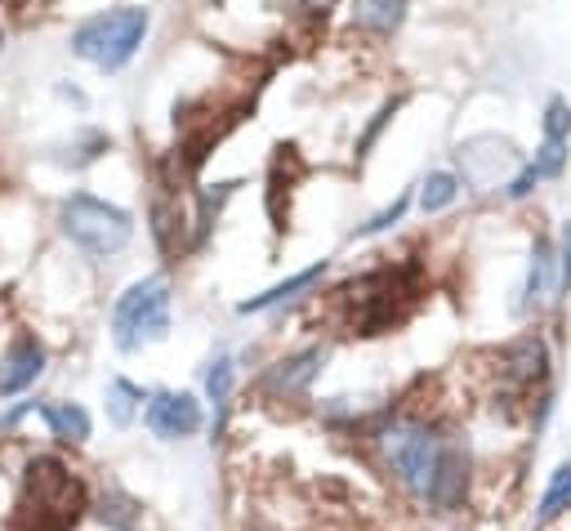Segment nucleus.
Wrapping results in <instances>:
<instances>
[{
  "instance_id": "nucleus-13",
  "label": "nucleus",
  "mask_w": 571,
  "mask_h": 531,
  "mask_svg": "<svg viewBox=\"0 0 571 531\" xmlns=\"http://www.w3.org/2000/svg\"><path fill=\"white\" fill-rule=\"evenodd\" d=\"M41 415H46L50 433L63 438V442H86L90 438V415H86V406H76V402H46Z\"/></svg>"
},
{
  "instance_id": "nucleus-25",
  "label": "nucleus",
  "mask_w": 571,
  "mask_h": 531,
  "mask_svg": "<svg viewBox=\"0 0 571 531\" xmlns=\"http://www.w3.org/2000/svg\"><path fill=\"white\" fill-rule=\"evenodd\" d=\"M0 46H5V36H0Z\"/></svg>"
},
{
  "instance_id": "nucleus-15",
  "label": "nucleus",
  "mask_w": 571,
  "mask_h": 531,
  "mask_svg": "<svg viewBox=\"0 0 571 531\" xmlns=\"http://www.w3.org/2000/svg\"><path fill=\"white\" fill-rule=\"evenodd\" d=\"M322 273H326V263H313V269L295 273L290 282H282V286H273V290H263V295H255V299H242V303H237V313H263V309H273V303L290 299L295 290H309V286H313Z\"/></svg>"
},
{
  "instance_id": "nucleus-24",
  "label": "nucleus",
  "mask_w": 571,
  "mask_h": 531,
  "mask_svg": "<svg viewBox=\"0 0 571 531\" xmlns=\"http://www.w3.org/2000/svg\"><path fill=\"white\" fill-rule=\"evenodd\" d=\"M558 290H571V228L562 233V259H558Z\"/></svg>"
},
{
  "instance_id": "nucleus-4",
  "label": "nucleus",
  "mask_w": 571,
  "mask_h": 531,
  "mask_svg": "<svg viewBox=\"0 0 571 531\" xmlns=\"http://www.w3.org/2000/svg\"><path fill=\"white\" fill-rule=\"evenodd\" d=\"M170 331V286L166 277H143L134 282L117 309H112V339L121 353H139L143 345H157Z\"/></svg>"
},
{
  "instance_id": "nucleus-16",
  "label": "nucleus",
  "mask_w": 571,
  "mask_h": 531,
  "mask_svg": "<svg viewBox=\"0 0 571 531\" xmlns=\"http://www.w3.org/2000/svg\"><path fill=\"white\" fill-rule=\"evenodd\" d=\"M571 509V465H558L554 469V478H549V487H545V496H541V522H554L558 514H567Z\"/></svg>"
},
{
  "instance_id": "nucleus-6",
  "label": "nucleus",
  "mask_w": 571,
  "mask_h": 531,
  "mask_svg": "<svg viewBox=\"0 0 571 531\" xmlns=\"http://www.w3.org/2000/svg\"><path fill=\"white\" fill-rule=\"evenodd\" d=\"M147 429L166 442L193 438L202 429V402L193 393H157L147 402Z\"/></svg>"
},
{
  "instance_id": "nucleus-2",
  "label": "nucleus",
  "mask_w": 571,
  "mask_h": 531,
  "mask_svg": "<svg viewBox=\"0 0 571 531\" xmlns=\"http://www.w3.org/2000/svg\"><path fill=\"white\" fill-rule=\"evenodd\" d=\"M375 442H379V451H385L389 469L398 474V482L425 501V491L433 487V474H438L442 455L455 438H446L442 429H433L425 420H393V425H385L375 433Z\"/></svg>"
},
{
  "instance_id": "nucleus-11",
  "label": "nucleus",
  "mask_w": 571,
  "mask_h": 531,
  "mask_svg": "<svg viewBox=\"0 0 571 531\" xmlns=\"http://www.w3.org/2000/svg\"><path fill=\"white\" fill-rule=\"evenodd\" d=\"M411 0H353V27L375 31V36H393L406 23Z\"/></svg>"
},
{
  "instance_id": "nucleus-20",
  "label": "nucleus",
  "mask_w": 571,
  "mask_h": 531,
  "mask_svg": "<svg viewBox=\"0 0 571 531\" xmlns=\"http://www.w3.org/2000/svg\"><path fill=\"white\" fill-rule=\"evenodd\" d=\"M567 134H571V107H567L562 99H554V103H549V117H545V139L567 143Z\"/></svg>"
},
{
  "instance_id": "nucleus-8",
  "label": "nucleus",
  "mask_w": 571,
  "mask_h": 531,
  "mask_svg": "<svg viewBox=\"0 0 571 531\" xmlns=\"http://www.w3.org/2000/svg\"><path fill=\"white\" fill-rule=\"evenodd\" d=\"M501 371H505V385L509 389L541 385V379L549 375V349H545V339L541 335H527V339H518V345H509Z\"/></svg>"
},
{
  "instance_id": "nucleus-5",
  "label": "nucleus",
  "mask_w": 571,
  "mask_h": 531,
  "mask_svg": "<svg viewBox=\"0 0 571 531\" xmlns=\"http://www.w3.org/2000/svg\"><path fill=\"white\" fill-rule=\"evenodd\" d=\"M59 223H63V233L72 237V246H81V250L94 255V259L117 255V250L134 237V219H130L121 206L99 202V197H90V193H72V197L59 206Z\"/></svg>"
},
{
  "instance_id": "nucleus-22",
  "label": "nucleus",
  "mask_w": 571,
  "mask_h": 531,
  "mask_svg": "<svg viewBox=\"0 0 571 531\" xmlns=\"http://www.w3.org/2000/svg\"><path fill=\"white\" fill-rule=\"evenodd\" d=\"M406 206H411V197H398L389 210H379L371 223H362V228H358V237H371V233H385V228H393V223L406 215Z\"/></svg>"
},
{
  "instance_id": "nucleus-19",
  "label": "nucleus",
  "mask_w": 571,
  "mask_h": 531,
  "mask_svg": "<svg viewBox=\"0 0 571 531\" xmlns=\"http://www.w3.org/2000/svg\"><path fill=\"white\" fill-rule=\"evenodd\" d=\"M206 389H210V402L223 411V406H228V393H233V362L219 358V362L210 366V375H206Z\"/></svg>"
},
{
  "instance_id": "nucleus-18",
  "label": "nucleus",
  "mask_w": 571,
  "mask_h": 531,
  "mask_svg": "<svg viewBox=\"0 0 571 531\" xmlns=\"http://www.w3.org/2000/svg\"><path fill=\"white\" fill-rule=\"evenodd\" d=\"M143 402V389H134L130 379H112L107 385V415H112V425L126 429L134 420V406Z\"/></svg>"
},
{
  "instance_id": "nucleus-21",
  "label": "nucleus",
  "mask_w": 571,
  "mask_h": 531,
  "mask_svg": "<svg viewBox=\"0 0 571 531\" xmlns=\"http://www.w3.org/2000/svg\"><path fill=\"white\" fill-rule=\"evenodd\" d=\"M562 161H567V143L545 139V143H541V152H536V161H531V166L541 170V179H549V174H558V170H562Z\"/></svg>"
},
{
  "instance_id": "nucleus-23",
  "label": "nucleus",
  "mask_w": 571,
  "mask_h": 531,
  "mask_svg": "<svg viewBox=\"0 0 571 531\" xmlns=\"http://www.w3.org/2000/svg\"><path fill=\"white\" fill-rule=\"evenodd\" d=\"M536 183H541V170H536V166H527V170H522V174L509 183V197H514V202H518V197H527Z\"/></svg>"
},
{
  "instance_id": "nucleus-3",
  "label": "nucleus",
  "mask_w": 571,
  "mask_h": 531,
  "mask_svg": "<svg viewBox=\"0 0 571 531\" xmlns=\"http://www.w3.org/2000/svg\"><path fill=\"white\" fill-rule=\"evenodd\" d=\"M147 23H152L147 10H139V5L94 14L90 23H81L72 31V54L103 67V72H121L139 54L143 36H147Z\"/></svg>"
},
{
  "instance_id": "nucleus-17",
  "label": "nucleus",
  "mask_w": 571,
  "mask_h": 531,
  "mask_svg": "<svg viewBox=\"0 0 571 531\" xmlns=\"http://www.w3.org/2000/svg\"><path fill=\"white\" fill-rule=\"evenodd\" d=\"M455 197H460V179L446 174V170H438V174H429L425 187H420V210H425V215H438V210H446Z\"/></svg>"
},
{
  "instance_id": "nucleus-7",
  "label": "nucleus",
  "mask_w": 571,
  "mask_h": 531,
  "mask_svg": "<svg viewBox=\"0 0 571 531\" xmlns=\"http://www.w3.org/2000/svg\"><path fill=\"white\" fill-rule=\"evenodd\" d=\"M465 496H469V451L460 442H451L438 474H433V487L425 491V505L438 514H451L465 505Z\"/></svg>"
},
{
  "instance_id": "nucleus-12",
  "label": "nucleus",
  "mask_w": 571,
  "mask_h": 531,
  "mask_svg": "<svg viewBox=\"0 0 571 531\" xmlns=\"http://www.w3.org/2000/svg\"><path fill=\"white\" fill-rule=\"evenodd\" d=\"M554 246L549 242H536V250H531V269H527V309H541V303L558 290V282H554Z\"/></svg>"
},
{
  "instance_id": "nucleus-1",
  "label": "nucleus",
  "mask_w": 571,
  "mask_h": 531,
  "mask_svg": "<svg viewBox=\"0 0 571 531\" xmlns=\"http://www.w3.org/2000/svg\"><path fill=\"white\" fill-rule=\"evenodd\" d=\"M86 509V487L76 482L59 461L36 455L23 474V505L14 531H72Z\"/></svg>"
},
{
  "instance_id": "nucleus-14",
  "label": "nucleus",
  "mask_w": 571,
  "mask_h": 531,
  "mask_svg": "<svg viewBox=\"0 0 571 531\" xmlns=\"http://www.w3.org/2000/svg\"><path fill=\"white\" fill-rule=\"evenodd\" d=\"M99 522L112 527V531H134L139 527V501L130 496L126 487L112 482L103 496H99Z\"/></svg>"
},
{
  "instance_id": "nucleus-10",
  "label": "nucleus",
  "mask_w": 571,
  "mask_h": 531,
  "mask_svg": "<svg viewBox=\"0 0 571 531\" xmlns=\"http://www.w3.org/2000/svg\"><path fill=\"white\" fill-rule=\"evenodd\" d=\"M322 358H326L322 349H303V353L277 362V366L269 371V379H263V389L277 393V398H295V393H303V389L313 385V375H317Z\"/></svg>"
},
{
  "instance_id": "nucleus-9",
  "label": "nucleus",
  "mask_w": 571,
  "mask_h": 531,
  "mask_svg": "<svg viewBox=\"0 0 571 531\" xmlns=\"http://www.w3.org/2000/svg\"><path fill=\"white\" fill-rule=\"evenodd\" d=\"M46 371V349L36 345L31 335L14 339V349L0 358V398H14L23 393L27 385H36V375Z\"/></svg>"
}]
</instances>
